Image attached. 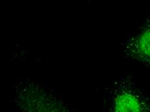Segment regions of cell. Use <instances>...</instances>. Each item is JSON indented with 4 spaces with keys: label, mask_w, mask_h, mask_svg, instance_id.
<instances>
[{
    "label": "cell",
    "mask_w": 150,
    "mask_h": 112,
    "mask_svg": "<svg viewBox=\"0 0 150 112\" xmlns=\"http://www.w3.org/2000/svg\"><path fill=\"white\" fill-rule=\"evenodd\" d=\"M111 111L148 112V108L141 96L131 90H124L115 96Z\"/></svg>",
    "instance_id": "7a4b0ae2"
},
{
    "label": "cell",
    "mask_w": 150,
    "mask_h": 112,
    "mask_svg": "<svg viewBox=\"0 0 150 112\" xmlns=\"http://www.w3.org/2000/svg\"><path fill=\"white\" fill-rule=\"evenodd\" d=\"M15 102L21 112H67L56 99L34 84L18 86Z\"/></svg>",
    "instance_id": "6da1fadb"
},
{
    "label": "cell",
    "mask_w": 150,
    "mask_h": 112,
    "mask_svg": "<svg viewBox=\"0 0 150 112\" xmlns=\"http://www.w3.org/2000/svg\"><path fill=\"white\" fill-rule=\"evenodd\" d=\"M134 50L140 60L144 62L149 60V29L146 27L141 32L134 43Z\"/></svg>",
    "instance_id": "3957f363"
}]
</instances>
